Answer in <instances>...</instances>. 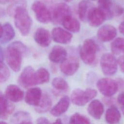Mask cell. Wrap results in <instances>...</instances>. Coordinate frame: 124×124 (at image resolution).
Instances as JSON below:
<instances>
[{"label": "cell", "instance_id": "d590c367", "mask_svg": "<svg viewBox=\"0 0 124 124\" xmlns=\"http://www.w3.org/2000/svg\"><path fill=\"white\" fill-rule=\"evenodd\" d=\"M119 31L124 35V21H123L119 25Z\"/></svg>", "mask_w": 124, "mask_h": 124}, {"label": "cell", "instance_id": "7402d4cb", "mask_svg": "<svg viewBox=\"0 0 124 124\" xmlns=\"http://www.w3.org/2000/svg\"><path fill=\"white\" fill-rule=\"evenodd\" d=\"M121 115L118 109L114 106H111L106 111L105 119L109 124H117L121 119Z\"/></svg>", "mask_w": 124, "mask_h": 124}, {"label": "cell", "instance_id": "5bb4252c", "mask_svg": "<svg viewBox=\"0 0 124 124\" xmlns=\"http://www.w3.org/2000/svg\"><path fill=\"white\" fill-rule=\"evenodd\" d=\"M51 35L49 31L43 28H38L33 35L34 41L42 47H47L51 43Z\"/></svg>", "mask_w": 124, "mask_h": 124}, {"label": "cell", "instance_id": "f35d334b", "mask_svg": "<svg viewBox=\"0 0 124 124\" xmlns=\"http://www.w3.org/2000/svg\"><path fill=\"white\" fill-rule=\"evenodd\" d=\"M9 0H0V2L1 4H5L6 3L8 2Z\"/></svg>", "mask_w": 124, "mask_h": 124}, {"label": "cell", "instance_id": "f1b7e54d", "mask_svg": "<svg viewBox=\"0 0 124 124\" xmlns=\"http://www.w3.org/2000/svg\"><path fill=\"white\" fill-rule=\"evenodd\" d=\"M52 86L56 90L62 91H67L69 85L66 80L61 78H55L52 81Z\"/></svg>", "mask_w": 124, "mask_h": 124}, {"label": "cell", "instance_id": "d6a6232c", "mask_svg": "<svg viewBox=\"0 0 124 124\" xmlns=\"http://www.w3.org/2000/svg\"><path fill=\"white\" fill-rule=\"evenodd\" d=\"M117 62L121 71L124 73V56H120L117 60Z\"/></svg>", "mask_w": 124, "mask_h": 124}, {"label": "cell", "instance_id": "60d3db41", "mask_svg": "<svg viewBox=\"0 0 124 124\" xmlns=\"http://www.w3.org/2000/svg\"><path fill=\"white\" fill-rule=\"evenodd\" d=\"M65 1H66V2H70V1H72V0H64Z\"/></svg>", "mask_w": 124, "mask_h": 124}, {"label": "cell", "instance_id": "8d00e7d4", "mask_svg": "<svg viewBox=\"0 0 124 124\" xmlns=\"http://www.w3.org/2000/svg\"><path fill=\"white\" fill-rule=\"evenodd\" d=\"M50 124H62V123L60 119H58L54 122Z\"/></svg>", "mask_w": 124, "mask_h": 124}, {"label": "cell", "instance_id": "4316f807", "mask_svg": "<svg viewBox=\"0 0 124 124\" xmlns=\"http://www.w3.org/2000/svg\"><path fill=\"white\" fill-rule=\"evenodd\" d=\"M98 7L105 13L108 19L112 17L113 16L111 12L112 0H98Z\"/></svg>", "mask_w": 124, "mask_h": 124}, {"label": "cell", "instance_id": "2e32d148", "mask_svg": "<svg viewBox=\"0 0 124 124\" xmlns=\"http://www.w3.org/2000/svg\"><path fill=\"white\" fill-rule=\"evenodd\" d=\"M42 96V91L38 87L32 88L29 89L25 96L26 103L35 107L38 105Z\"/></svg>", "mask_w": 124, "mask_h": 124}, {"label": "cell", "instance_id": "9a60e30c", "mask_svg": "<svg viewBox=\"0 0 124 124\" xmlns=\"http://www.w3.org/2000/svg\"><path fill=\"white\" fill-rule=\"evenodd\" d=\"M5 96L11 101L18 102L21 101L24 96V92L17 86L14 84L8 85L5 90Z\"/></svg>", "mask_w": 124, "mask_h": 124}, {"label": "cell", "instance_id": "603a6c76", "mask_svg": "<svg viewBox=\"0 0 124 124\" xmlns=\"http://www.w3.org/2000/svg\"><path fill=\"white\" fill-rule=\"evenodd\" d=\"M52 104V101L50 96L47 93H44L42 95L38 105L35 107V110L40 113L46 112L50 109Z\"/></svg>", "mask_w": 124, "mask_h": 124}, {"label": "cell", "instance_id": "d6986e66", "mask_svg": "<svg viewBox=\"0 0 124 124\" xmlns=\"http://www.w3.org/2000/svg\"><path fill=\"white\" fill-rule=\"evenodd\" d=\"M104 110L103 104L98 99L92 101L87 108L88 113L95 119H99L101 117Z\"/></svg>", "mask_w": 124, "mask_h": 124}, {"label": "cell", "instance_id": "e0dca14e", "mask_svg": "<svg viewBox=\"0 0 124 124\" xmlns=\"http://www.w3.org/2000/svg\"><path fill=\"white\" fill-rule=\"evenodd\" d=\"M66 56L67 51L64 47L60 46H55L50 51L48 58L53 62L62 63L66 60Z\"/></svg>", "mask_w": 124, "mask_h": 124}, {"label": "cell", "instance_id": "4dcf8cb0", "mask_svg": "<svg viewBox=\"0 0 124 124\" xmlns=\"http://www.w3.org/2000/svg\"><path fill=\"white\" fill-rule=\"evenodd\" d=\"M10 76V71L5 64L3 62H0V82L3 83L6 82Z\"/></svg>", "mask_w": 124, "mask_h": 124}, {"label": "cell", "instance_id": "836d02e7", "mask_svg": "<svg viewBox=\"0 0 124 124\" xmlns=\"http://www.w3.org/2000/svg\"><path fill=\"white\" fill-rule=\"evenodd\" d=\"M117 101L124 108V92L120 93L117 97Z\"/></svg>", "mask_w": 124, "mask_h": 124}, {"label": "cell", "instance_id": "f546056e", "mask_svg": "<svg viewBox=\"0 0 124 124\" xmlns=\"http://www.w3.org/2000/svg\"><path fill=\"white\" fill-rule=\"evenodd\" d=\"M69 124H91L89 120L85 116L78 113L73 114L69 120Z\"/></svg>", "mask_w": 124, "mask_h": 124}, {"label": "cell", "instance_id": "4fadbf2b", "mask_svg": "<svg viewBox=\"0 0 124 124\" xmlns=\"http://www.w3.org/2000/svg\"><path fill=\"white\" fill-rule=\"evenodd\" d=\"M79 63L78 59L76 57H71L66 59L60 65L61 71L65 75L72 76L78 70Z\"/></svg>", "mask_w": 124, "mask_h": 124}, {"label": "cell", "instance_id": "277c9868", "mask_svg": "<svg viewBox=\"0 0 124 124\" xmlns=\"http://www.w3.org/2000/svg\"><path fill=\"white\" fill-rule=\"evenodd\" d=\"M97 94V92L94 89L88 88L86 90H83L77 89L72 92L71 100L75 105L82 106L94 98Z\"/></svg>", "mask_w": 124, "mask_h": 124}, {"label": "cell", "instance_id": "5b68a950", "mask_svg": "<svg viewBox=\"0 0 124 124\" xmlns=\"http://www.w3.org/2000/svg\"><path fill=\"white\" fill-rule=\"evenodd\" d=\"M118 62L113 54H104L100 59V66L103 74L108 76L114 75L117 71Z\"/></svg>", "mask_w": 124, "mask_h": 124}, {"label": "cell", "instance_id": "484cf974", "mask_svg": "<svg viewBox=\"0 0 124 124\" xmlns=\"http://www.w3.org/2000/svg\"><path fill=\"white\" fill-rule=\"evenodd\" d=\"M110 48L113 54H120L124 49V38L118 37L115 39L111 43Z\"/></svg>", "mask_w": 124, "mask_h": 124}, {"label": "cell", "instance_id": "7c38bea8", "mask_svg": "<svg viewBox=\"0 0 124 124\" xmlns=\"http://www.w3.org/2000/svg\"><path fill=\"white\" fill-rule=\"evenodd\" d=\"M116 29L110 25H105L102 26L98 30L97 35L101 41L107 42L113 40L117 35Z\"/></svg>", "mask_w": 124, "mask_h": 124}, {"label": "cell", "instance_id": "6da1fadb", "mask_svg": "<svg viewBox=\"0 0 124 124\" xmlns=\"http://www.w3.org/2000/svg\"><path fill=\"white\" fill-rule=\"evenodd\" d=\"M27 47L20 41H16L9 46L5 50L4 55L9 66L14 72L20 69L23 54L27 53Z\"/></svg>", "mask_w": 124, "mask_h": 124}, {"label": "cell", "instance_id": "ac0fdd59", "mask_svg": "<svg viewBox=\"0 0 124 124\" xmlns=\"http://www.w3.org/2000/svg\"><path fill=\"white\" fill-rule=\"evenodd\" d=\"M70 105V98L67 96L62 97L51 109L50 113L54 116H59L68 109Z\"/></svg>", "mask_w": 124, "mask_h": 124}, {"label": "cell", "instance_id": "9c48e42d", "mask_svg": "<svg viewBox=\"0 0 124 124\" xmlns=\"http://www.w3.org/2000/svg\"><path fill=\"white\" fill-rule=\"evenodd\" d=\"M69 6L65 3L57 4L53 9L52 20L56 24H62L64 19L67 16H71Z\"/></svg>", "mask_w": 124, "mask_h": 124}, {"label": "cell", "instance_id": "7bdbcfd3", "mask_svg": "<svg viewBox=\"0 0 124 124\" xmlns=\"http://www.w3.org/2000/svg\"></svg>", "mask_w": 124, "mask_h": 124}, {"label": "cell", "instance_id": "8fae6325", "mask_svg": "<svg viewBox=\"0 0 124 124\" xmlns=\"http://www.w3.org/2000/svg\"><path fill=\"white\" fill-rule=\"evenodd\" d=\"M51 37L56 43L66 44L71 42L73 35L69 31L61 27H55L51 31Z\"/></svg>", "mask_w": 124, "mask_h": 124}, {"label": "cell", "instance_id": "74e56055", "mask_svg": "<svg viewBox=\"0 0 124 124\" xmlns=\"http://www.w3.org/2000/svg\"><path fill=\"white\" fill-rule=\"evenodd\" d=\"M19 124H33L32 122H31V121H23L22 122H21L20 123H19Z\"/></svg>", "mask_w": 124, "mask_h": 124}, {"label": "cell", "instance_id": "8992f818", "mask_svg": "<svg viewBox=\"0 0 124 124\" xmlns=\"http://www.w3.org/2000/svg\"><path fill=\"white\" fill-rule=\"evenodd\" d=\"M96 86L99 91L107 97H110L114 95L119 88L117 81L108 78L99 79L97 82Z\"/></svg>", "mask_w": 124, "mask_h": 124}, {"label": "cell", "instance_id": "ee69618b", "mask_svg": "<svg viewBox=\"0 0 124 124\" xmlns=\"http://www.w3.org/2000/svg\"></svg>", "mask_w": 124, "mask_h": 124}, {"label": "cell", "instance_id": "1f68e13d", "mask_svg": "<svg viewBox=\"0 0 124 124\" xmlns=\"http://www.w3.org/2000/svg\"><path fill=\"white\" fill-rule=\"evenodd\" d=\"M111 12L113 15L119 16L122 15L124 13V9L123 7L120 6L115 5L112 6L111 8Z\"/></svg>", "mask_w": 124, "mask_h": 124}, {"label": "cell", "instance_id": "cb8c5ba5", "mask_svg": "<svg viewBox=\"0 0 124 124\" xmlns=\"http://www.w3.org/2000/svg\"><path fill=\"white\" fill-rule=\"evenodd\" d=\"M62 24L65 29L73 32H78L80 29L79 22L71 16L65 18Z\"/></svg>", "mask_w": 124, "mask_h": 124}, {"label": "cell", "instance_id": "3957f363", "mask_svg": "<svg viewBox=\"0 0 124 124\" xmlns=\"http://www.w3.org/2000/svg\"><path fill=\"white\" fill-rule=\"evenodd\" d=\"M99 49L97 44L91 39H87L83 42L79 49V55L82 61L87 64H93L96 58Z\"/></svg>", "mask_w": 124, "mask_h": 124}, {"label": "cell", "instance_id": "30bf717a", "mask_svg": "<svg viewBox=\"0 0 124 124\" xmlns=\"http://www.w3.org/2000/svg\"><path fill=\"white\" fill-rule=\"evenodd\" d=\"M108 19L105 13L99 7L91 8L87 16V20L90 26L97 27Z\"/></svg>", "mask_w": 124, "mask_h": 124}, {"label": "cell", "instance_id": "52a82bcc", "mask_svg": "<svg viewBox=\"0 0 124 124\" xmlns=\"http://www.w3.org/2000/svg\"><path fill=\"white\" fill-rule=\"evenodd\" d=\"M36 18L40 23L46 24L50 22L52 19L49 10L41 1H35L31 5Z\"/></svg>", "mask_w": 124, "mask_h": 124}, {"label": "cell", "instance_id": "83f0119b", "mask_svg": "<svg viewBox=\"0 0 124 124\" xmlns=\"http://www.w3.org/2000/svg\"><path fill=\"white\" fill-rule=\"evenodd\" d=\"M37 84L48 82L50 78L48 71L44 68H40L35 71Z\"/></svg>", "mask_w": 124, "mask_h": 124}, {"label": "cell", "instance_id": "ffe728a7", "mask_svg": "<svg viewBox=\"0 0 124 124\" xmlns=\"http://www.w3.org/2000/svg\"><path fill=\"white\" fill-rule=\"evenodd\" d=\"M0 38L1 44H6L12 40L15 37V32L12 26L9 23L1 25Z\"/></svg>", "mask_w": 124, "mask_h": 124}, {"label": "cell", "instance_id": "e575fe53", "mask_svg": "<svg viewBox=\"0 0 124 124\" xmlns=\"http://www.w3.org/2000/svg\"><path fill=\"white\" fill-rule=\"evenodd\" d=\"M36 124H50L48 120L45 117H40L36 120Z\"/></svg>", "mask_w": 124, "mask_h": 124}, {"label": "cell", "instance_id": "ba28073f", "mask_svg": "<svg viewBox=\"0 0 124 124\" xmlns=\"http://www.w3.org/2000/svg\"><path fill=\"white\" fill-rule=\"evenodd\" d=\"M18 83L24 88H28L37 84L36 73L31 66H27L24 68L19 76Z\"/></svg>", "mask_w": 124, "mask_h": 124}, {"label": "cell", "instance_id": "d4e9b609", "mask_svg": "<svg viewBox=\"0 0 124 124\" xmlns=\"http://www.w3.org/2000/svg\"><path fill=\"white\" fill-rule=\"evenodd\" d=\"M89 9V2L85 0L80 1L78 5V17L81 20L85 21L87 20Z\"/></svg>", "mask_w": 124, "mask_h": 124}, {"label": "cell", "instance_id": "b9f144b4", "mask_svg": "<svg viewBox=\"0 0 124 124\" xmlns=\"http://www.w3.org/2000/svg\"><path fill=\"white\" fill-rule=\"evenodd\" d=\"M123 112H124V108H123Z\"/></svg>", "mask_w": 124, "mask_h": 124}, {"label": "cell", "instance_id": "ab89813d", "mask_svg": "<svg viewBox=\"0 0 124 124\" xmlns=\"http://www.w3.org/2000/svg\"><path fill=\"white\" fill-rule=\"evenodd\" d=\"M0 124H8L7 123H6V122H4V121H1L0 122Z\"/></svg>", "mask_w": 124, "mask_h": 124}, {"label": "cell", "instance_id": "7a4b0ae2", "mask_svg": "<svg viewBox=\"0 0 124 124\" xmlns=\"http://www.w3.org/2000/svg\"><path fill=\"white\" fill-rule=\"evenodd\" d=\"M14 21L15 26L22 35H28L31 30L32 21L24 7H16L14 12Z\"/></svg>", "mask_w": 124, "mask_h": 124}, {"label": "cell", "instance_id": "44dd1931", "mask_svg": "<svg viewBox=\"0 0 124 124\" xmlns=\"http://www.w3.org/2000/svg\"><path fill=\"white\" fill-rule=\"evenodd\" d=\"M14 109V105L9 102L2 93H0V112L1 119L6 118Z\"/></svg>", "mask_w": 124, "mask_h": 124}]
</instances>
